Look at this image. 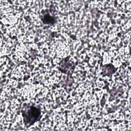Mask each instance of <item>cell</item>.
I'll return each instance as SVG.
<instances>
[{
    "instance_id": "6da1fadb",
    "label": "cell",
    "mask_w": 131,
    "mask_h": 131,
    "mask_svg": "<svg viewBox=\"0 0 131 131\" xmlns=\"http://www.w3.org/2000/svg\"><path fill=\"white\" fill-rule=\"evenodd\" d=\"M39 110L34 106H31L30 109L25 113L24 120L27 123H33L35 121L40 115Z\"/></svg>"
}]
</instances>
